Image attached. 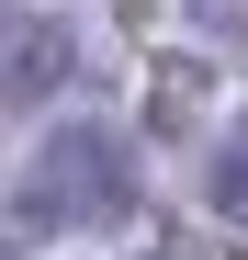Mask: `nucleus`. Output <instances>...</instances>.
<instances>
[{
	"label": "nucleus",
	"instance_id": "obj_5",
	"mask_svg": "<svg viewBox=\"0 0 248 260\" xmlns=\"http://www.w3.org/2000/svg\"><path fill=\"white\" fill-rule=\"evenodd\" d=\"M158 260H215V249H192V238H170V249H158Z\"/></svg>",
	"mask_w": 248,
	"mask_h": 260
},
{
	"label": "nucleus",
	"instance_id": "obj_3",
	"mask_svg": "<svg viewBox=\"0 0 248 260\" xmlns=\"http://www.w3.org/2000/svg\"><path fill=\"white\" fill-rule=\"evenodd\" d=\"M203 192H215V215H248V113H237V136L215 147V170H203Z\"/></svg>",
	"mask_w": 248,
	"mask_h": 260
},
{
	"label": "nucleus",
	"instance_id": "obj_4",
	"mask_svg": "<svg viewBox=\"0 0 248 260\" xmlns=\"http://www.w3.org/2000/svg\"><path fill=\"white\" fill-rule=\"evenodd\" d=\"M192 102H203V68H158V124H192Z\"/></svg>",
	"mask_w": 248,
	"mask_h": 260
},
{
	"label": "nucleus",
	"instance_id": "obj_2",
	"mask_svg": "<svg viewBox=\"0 0 248 260\" xmlns=\"http://www.w3.org/2000/svg\"><path fill=\"white\" fill-rule=\"evenodd\" d=\"M57 79H68V23L57 12H12V79H0V91H12V102H46Z\"/></svg>",
	"mask_w": 248,
	"mask_h": 260
},
{
	"label": "nucleus",
	"instance_id": "obj_1",
	"mask_svg": "<svg viewBox=\"0 0 248 260\" xmlns=\"http://www.w3.org/2000/svg\"><path fill=\"white\" fill-rule=\"evenodd\" d=\"M124 215H136V147L113 124H57L34 147V170H23L12 226L46 238V226H124Z\"/></svg>",
	"mask_w": 248,
	"mask_h": 260
}]
</instances>
